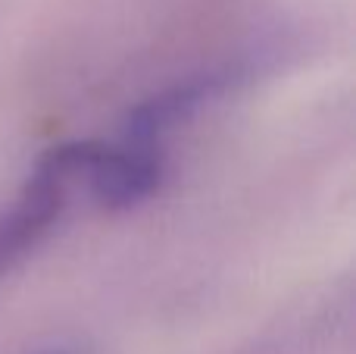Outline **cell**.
Returning a JSON list of instances; mask_svg holds the SVG:
<instances>
[{
  "instance_id": "1",
  "label": "cell",
  "mask_w": 356,
  "mask_h": 354,
  "mask_svg": "<svg viewBox=\"0 0 356 354\" xmlns=\"http://www.w3.org/2000/svg\"><path fill=\"white\" fill-rule=\"evenodd\" d=\"M81 167H85V144L54 148L35 167L16 204L0 217V270L10 267L50 229L56 213L63 210L69 182L81 179Z\"/></svg>"
},
{
  "instance_id": "2",
  "label": "cell",
  "mask_w": 356,
  "mask_h": 354,
  "mask_svg": "<svg viewBox=\"0 0 356 354\" xmlns=\"http://www.w3.org/2000/svg\"><path fill=\"white\" fill-rule=\"evenodd\" d=\"M44 354H66V351H60V348H54V351H44Z\"/></svg>"
}]
</instances>
